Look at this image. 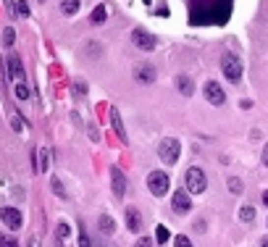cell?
I'll list each match as a JSON object with an SVG mask.
<instances>
[{"mask_svg":"<svg viewBox=\"0 0 268 247\" xmlns=\"http://www.w3.org/2000/svg\"><path fill=\"white\" fill-rule=\"evenodd\" d=\"M221 68H224V76L229 82H239L242 79V61L234 56V53H224V58H221Z\"/></svg>","mask_w":268,"mask_h":247,"instance_id":"6da1fadb","label":"cell"},{"mask_svg":"<svg viewBox=\"0 0 268 247\" xmlns=\"http://www.w3.org/2000/svg\"><path fill=\"white\" fill-rule=\"evenodd\" d=\"M187 192L189 195H203L205 192V187H208V179H205V171L203 168H197V166H192L187 171Z\"/></svg>","mask_w":268,"mask_h":247,"instance_id":"7a4b0ae2","label":"cell"},{"mask_svg":"<svg viewBox=\"0 0 268 247\" xmlns=\"http://www.w3.org/2000/svg\"><path fill=\"white\" fill-rule=\"evenodd\" d=\"M179 153H181V145H179V140H174V137H166V140L160 142V148H158L160 160L168 163V166H174L176 160H179Z\"/></svg>","mask_w":268,"mask_h":247,"instance_id":"3957f363","label":"cell"},{"mask_svg":"<svg viewBox=\"0 0 268 247\" xmlns=\"http://www.w3.org/2000/svg\"><path fill=\"white\" fill-rule=\"evenodd\" d=\"M168 174H163V171H152L150 176H148V187H150V192L155 197H163L166 192H168Z\"/></svg>","mask_w":268,"mask_h":247,"instance_id":"277c9868","label":"cell"},{"mask_svg":"<svg viewBox=\"0 0 268 247\" xmlns=\"http://www.w3.org/2000/svg\"><path fill=\"white\" fill-rule=\"evenodd\" d=\"M132 42H134L140 50H145V53L155 50V45H158L155 37H152L150 32H145V29H134V32H132Z\"/></svg>","mask_w":268,"mask_h":247,"instance_id":"5b68a950","label":"cell"},{"mask_svg":"<svg viewBox=\"0 0 268 247\" xmlns=\"http://www.w3.org/2000/svg\"><path fill=\"white\" fill-rule=\"evenodd\" d=\"M205 100L210 105H224L226 103V92L218 82H205Z\"/></svg>","mask_w":268,"mask_h":247,"instance_id":"8992f818","label":"cell"},{"mask_svg":"<svg viewBox=\"0 0 268 247\" xmlns=\"http://www.w3.org/2000/svg\"><path fill=\"white\" fill-rule=\"evenodd\" d=\"M0 221L5 223L8 229H21V223H24V216H21V211H16V208H0Z\"/></svg>","mask_w":268,"mask_h":247,"instance_id":"52a82bcc","label":"cell"},{"mask_svg":"<svg viewBox=\"0 0 268 247\" xmlns=\"http://www.w3.org/2000/svg\"><path fill=\"white\" fill-rule=\"evenodd\" d=\"M171 208H174V213H179V216H184V213L192 211V200H189V192L176 189V192H174V200H171Z\"/></svg>","mask_w":268,"mask_h":247,"instance_id":"ba28073f","label":"cell"},{"mask_svg":"<svg viewBox=\"0 0 268 247\" xmlns=\"http://www.w3.org/2000/svg\"><path fill=\"white\" fill-rule=\"evenodd\" d=\"M111 179H113V195H116V197H124V195H126V176L121 174L119 166L111 168Z\"/></svg>","mask_w":268,"mask_h":247,"instance_id":"9c48e42d","label":"cell"},{"mask_svg":"<svg viewBox=\"0 0 268 247\" xmlns=\"http://www.w3.org/2000/svg\"><path fill=\"white\" fill-rule=\"evenodd\" d=\"M134 79L142 82V84H152V82H155V68H152L150 63L134 66Z\"/></svg>","mask_w":268,"mask_h":247,"instance_id":"30bf717a","label":"cell"},{"mask_svg":"<svg viewBox=\"0 0 268 247\" xmlns=\"http://www.w3.org/2000/svg\"><path fill=\"white\" fill-rule=\"evenodd\" d=\"M8 76L13 82H24V66H21L19 56H8Z\"/></svg>","mask_w":268,"mask_h":247,"instance_id":"8fae6325","label":"cell"},{"mask_svg":"<svg viewBox=\"0 0 268 247\" xmlns=\"http://www.w3.org/2000/svg\"><path fill=\"white\" fill-rule=\"evenodd\" d=\"M126 226H129V231H140L142 221H140V211L137 208H126Z\"/></svg>","mask_w":268,"mask_h":247,"instance_id":"7c38bea8","label":"cell"},{"mask_svg":"<svg viewBox=\"0 0 268 247\" xmlns=\"http://www.w3.org/2000/svg\"><path fill=\"white\" fill-rule=\"evenodd\" d=\"M79 8H82V0H60L63 16H74V13H79Z\"/></svg>","mask_w":268,"mask_h":247,"instance_id":"4fadbf2b","label":"cell"},{"mask_svg":"<svg viewBox=\"0 0 268 247\" xmlns=\"http://www.w3.org/2000/svg\"><path fill=\"white\" fill-rule=\"evenodd\" d=\"M111 124H113V129H116V134L121 137V142H126V132H124V124H121V116L116 108H111Z\"/></svg>","mask_w":268,"mask_h":247,"instance_id":"5bb4252c","label":"cell"},{"mask_svg":"<svg viewBox=\"0 0 268 247\" xmlns=\"http://www.w3.org/2000/svg\"><path fill=\"white\" fill-rule=\"evenodd\" d=\"M176 87H179V92H181V95H192V79H189V76H184V74H181V76H176Z\"/></svg>","mask_w":268,"mask_h":247,"instance_id":"9a60e30c","label":"cell"},{"mask_svg":"<svg viewBox=\"0 0 268 247\" xmlns=\"http://www.w3.org/2000/svg\"><path fill=\"white\" fill-rule=\"evenodd\" d=\"M97 226H100V231H103V234H113V231H116V223H113V218H111L108 213H103V216H100Z\"/></svg>","mask_w":268,"mask_h":247,"instance_id":"2e32d148","label":"cell"},{"mask_svg":"<svg viewBox=\"0 0 268 247\" xmlns=\"http://www.w3.org/2000/svg\"><path fill=\"white\" fill-rule=\"evenodd\" d=\"M89 19H92V24H103V21L108 19V11H105V5H97V8L92 11V16H89Z\"/></svg>","mask_w":268,"mask_h":247,"instance_id":"e0dca14e","label":"cell"},{"mask_svg":"<svg viewBox=\"0 0 268 247\" xmlns=\"http://www.w3.org/2000/svg\"><path fill=\"white\" fill-rule=\"evenodd\" d=\"M13 92H16L19 100H29V87H27V82H16V84H13Z\"/></svg>","mask_w":268,"mask_h":247,"instance_id":"ac0fdd59","label":"cell"},{"mask_svg":"<svg viewBox=\"0 0 268 247\" xmlns=\"http://www.w3.org/2000/svg\"><path fill=\"white\" fill-rule=\"evenodd\" d=\"M239 218H242L244 223H250L252 218H255V208H252V205H244V208H239Z\"/></svg>","mask_w":268,"mask_h":247,"instance_id":"d6986e66","label":"cell"},{"mask_svg":"<svg viewBox=\"0 0 268 247\" xmlns=\"http://www.w3.org/2000/svg\"><path fill=\"white\" fill-rule=\"evenodd\" d=\"M155 239L163 245V242H168V239H171V231H168L166 226H158V229H155Z\"/></svg>","mask_w":268,"mask_h":247,"instance_id":"ffe728a7","label":"cell"},{"mask_svg":"<svg viewBox=\"0 0 268 247\" xmlns=\"http://www.w3.org/2000/svg\"><path fill=\"white\" fill-rule=\"evenodd\" d=\"M50 187H53V192H56L60 200H66V197H68V195H66V189H63V184H60L58 179H53V182H50Z\"/></svg>","mask_w":268,"mask_h":247,"instance_id":"44dd1931","label":"cell"},{"mask_svg":"<svg viewBox=\"0 0 268 247\" xmlns=\"http://www.w3.org/2000/svg\"><path fill=\"white\" fill-rule=\"evenodd\" d=\"M13 40H16V32H13V29L8 27V29L3 32V45H5V48H11V45H13Z\"/></svg>","mask_w":268,"mask_h":247,"instance_id":"7402d4cb","label":"cell"},{"mask_svg":"<svg viewBox=\"0 0 268 247\" xmlns=\"http://www.w3.org/2000/svg\"><path fill=\"white\" fill-rule=\"evenodd\" d=\"M37 171H48V150H40V163H37Z\"/></svg>","mask_w":268,"mask_h":247,"instance_id":"603a6c76","label":"cell"},{"mask_svg":"<svg viewBox=\"0 0 268 247\" xmlns=\"http://www.w3.org/2000/svg\"><path fill=\"white\" fill-rule=\"evenodd\" d=\"M174 247H192V242H189L184 234H179V237L174 239Z\"/></svg>","mask_w":268,"mask_h":247,"instance_id":"cb8c5ba5","label":"cell"},{"mask_svg":"<svg viewBox=\"0 0 268 247\" xmlns=\"http://www.w3.org/2000/svg\"><path fill=\"white\" fill-rule=\"evenodd\" d=\"M79 247H92V242H89V237L84 234L82 226H79Z\"/></svg>","mask_w":268,"mask_h":247,"instance_id":"d4e9b609","label":"cell"},{"mask_svg":"<svg viewBox=\"0 0 268 247\" xmlns=\"http://www.w3.org/2000/svg\"><path fill=\"white\" fill-rule=\"evenodd\" d=\"M0 247H19V242L13 237H0Z\"/></svg>","mask_w":268,"mask_h":247,"instance_id":"484cf974","label":"cell"},{"mask_svg":"<svg viewBox=\"0 0 268 247\" xmlns=\"http://www.w3.org/2000/svg\"><path fill=\"white\" fill-rule=\"evenodd\" d=\"M56 234H58V239H66L68 237V223H58Z\"/></svg>","mask_w":268,"mask_h":247,"instance_id":"4316f807","label":"cell"},{"mask_svg":"<svg viewBox=\"0 0 268 247\" xmlns=\"http://www.w3.org/2000/svg\"><path fill=\"white\" fill-rule=\"evenodd\" d=\"M11 126L16 129V132H21V129H24V121L19 119V113H16V116H13V119H11Z\"/></svg>","mask_w":268,"mask_h":247,"instance_id":"83f0119b","label":"cell"},{"mask_svg":"<svg viewBox=\"0 0 268 247\" xmlns=\"http://www.w3.org/2000/svg\"><path fill=\"white\" fill-rule=\"evenodd\" d=\"M229 187H232V192H242V182L239 179H229Z\"/></svg>","mask_w":268,"mask_h":247,"instance_id":"f1b7e54d","label":"cell"},{"mask_svg":"<svg viewBox=\"0 0 268 247\" xmlns=\"http://www.w3.org/2000/svg\"><path fill=\"white\" fill-rule=\"evenodd\" d=\"M16 11H19V16H29V5H27V3H19Z\"/></svg>","mask_w":268,"mask_h":247,"instance_id":"f546056e","label":"cell"},{"mask_svg":"<svg viewBox=\"0 0 268 247\" xmlns=\"http://www.w3.org/2000/svg\"><path fill=\"white\" fill-rule=\"evenodd\" d=\"M134 247H150V239H148V237H142V239H140V242H137Z\"/></svg>","mask_w":268,"mask_h":247,"instance_id":"4dcf8cb0","label":"cell"},{"mask_svg":"<svg viewBox=\"0 0 268 247\" xmlns=\"http://www.w3.org/2000/svg\"><path fill=\"white\" fill-rule=\"evenodd\" d=\"M29 247H40V242H37V237H32V239H29Z\"/></svg>","mask_w":268,"mask_h":247,"instance_id":"1f68e13d","label":"cell"},{"mask_svg":"<svg viewBox=\"0 0 268 247\" xmlns=\"http://www.w3.org/2000/svg\"><path fill=\"white\" fill-rule=\"evenodd\" d=\"M263 163H266V166H268V148H266V150H263Z\"/></svg>","mask_w":268,"mask_h":247,"instance_id":"d6a6232c","label":"cell"},{"mask_svg":"<svg viewBox=\"0 0 268 247\" xmlns=\"http://www.w3.org/2000/svg\"><path fill=\"white\" fill-rule=\"evenodd\" d=\"M263 203L268 205V192H263Z\"/></svg>","mask_w":268,"mask_h":247,"instance_id":"836d02e7","label":"cell"},{"mask_svg":"<svg viewBox=\"0 0 268 247\" xmlns=\"http://www.w3.org/2000/svg\"><path fill=\"white\" fill-rule=\"evenodd\" d=\"M263 247H268V237H266V239H263Z\"/></svg>","mask_w":268,"mask_h":247,"instance_id":"e575fe53","label":"cell"},{"mask_svg":"<svg viewBox=\"0 0 268 247\" xmlns=\"http://www.w3.org/2000/svg\"><path fill=\"white\" fill-rule=\"evenodd\" d=\"M40 3H45V0H40Z\"/></svg>","mask_w":268,"mask_h":247,"instance_id":"d590c367","label":"cell"}]
</instances>
